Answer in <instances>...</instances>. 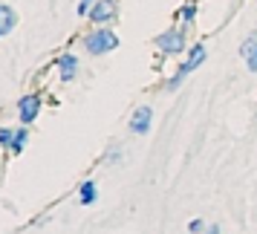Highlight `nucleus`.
<instances>
[{
	"mask_svg": "<svg viewBox=\"0 0 257 234\" xmlns=\"http://www.w3.org/2000/svg\"><path fill=\"white\" fill-rule=\"evenodd\" d=\"M116 47H118V38L113 29H95V32L84 38V49L90 55H104V52H113Z\"/></svg>",
	"mask_w": 257,
	"mask_h": 234,
	"instance_id": "nucleus-1",
	"label": "nucleus"
},
{
	"mask_svg": "<svg viewBox=\"0 0 257 234\" xmlns=\"http://www.w3.org/2000/svg\"><path fill=\"white\" fill-rule=\"evenodd\" d=\"M205 55H208V49L202 47V44H194V47H191V52H188V61L174 72V75H171V81H168V90H176V87H179V84L185 81L188 75L197 70L202 61H205Z\"/></svg>",
	"mask_w": 257,
	"mask_h": 234,
	"instance_id": "nucleus-2",
	"label": "nucleus"
},
{
	"mask_svg": "<svg viewBox=\"0 0 257 234\" xmlns=\"http://www.w3.org/2000/svg\"><path fill=\"white\" fill-rule=\"evenodd\" d=\"M41 107H44L41 95H35V93L21 95V98H18V116H21V122H24V125H32V122L41 116Z\"/></svg>",
	"mask_w": 257,
	"mask_h": 234,
	"instance_id": "nucleus-3",
	"label": "nucleus"
},
{
	"mask_svg": "<svg viewBox=\"0 0 257 234\" xmlns=\"http://www.w3.org/2000/svg\"><path fill=\"white\" fill-rule=\"evenodd\" d=\"M156 47L162 49L165 55H179L185 49V32L182 29H168L156 38Z\"/></svg>",
	"mask_w": 257,
	"mask_h": 234,
	"instance_id": "nucleus-4",
	"label": "nucleus"
},
{
	"mask_svg": "<svg viewBox=\"0 0 257 234\" xmlns=\"http://www.w3.org/2000/svg\"><path fill=\"white\" fill-rule=\"evenodd\" d=\"M113 15H116V3L113 0H95L93 9L87 12V18L93 24H107V21H113Z\"/></svg>",
	"mask_w": 257,
	"mask_h": 234,
	"instance_id": "nucleus-5",
	"label": "nucleus"
},
{
	"mask_svg": "<svg viewBox=\"0 0 257 234\" xmlns=\"http://www.w3.org/2000/svg\"><path fill=\"white\" fill-rule=\"evenodd\" d=\"M151 122H153V110L151 107H139V110L133 113V119H130V130L142 136V133L151 130Z\"/></svg>",
	"mask_w": 257,
	"mask_h": 234,
	"instance_id": "nucleus-6",
	"label": "nucleus"
},
{
	"mask_svg": "<svg viewBox=\"0 0 257 234\" xmlns=\"http://www.w3.org/2000/svg\"><path fill=\"white\" fill-rule=\"evenodd\" d=\"M240 55H243V61H245V67L251 72H257V32L254 35H248L240 44Z\"/></svg>",
	"mask_w": 257,
	"mask_h": 234,
	"instance_id": "nucleus-7",
	"label": "nucleus"
},
{
	"mask_svg": "<svg viewBox=\"0 0 257 234\" xmlns=\"http://www.w3.org/2000/svg\"><path fill=\"white\" fill-rule=\"evenodd\" d=\"M55 67H58V72H61V81L67 84V81H72L75 72H78V58H75V55H61V58L55 61Z\"/></svg>",
	"mask_w": 257,
	"mask_h": 234,
	"instance_id": "nucleus-8",
	"label": "nucleus"
},
{
	"mask_svg": "<svg viewBox=\"0 0 257 234\" xmlns=\"http://www.w3.org/2000/svg\"><path fill=\"white\" fill-rule=\"evenodd\" d=\"M0 15H3V24H0V35H9L15 29V21H18V15H15V9L9 6V3H3L0 6Z\"/></svg>",
	"mask_w": 257,
	"mask_h": 234,
	"instance_id": "nucleus-9",
	"label": "nucleus"
},
{
	"mask_svg": "<svg viewBox=\"0 0 257 234\" xmlns=\"http://www.w3.org/2000/svg\"><path fill=\"white\" fill-rule=\"evenodd\" d=\"M78 197H81L84 205H93L95 199H98V188H95L93 179H87V182H81V188H78Z\"/></svg>",
	"mask_w": 257,
	"mask_h": 234,
	"instance_id": "nucleus-10",
	"label": "nucleus"
},
{
	"mask_svg": "<svg viewBox=\"0 0 257 234\" xmlns=\"http://www.w3.org/2000/svg\"><path fill=\"white\" fill-rule=\"evenodd\" d=\"M26 139H29V128H18V130H15L12 145H9V153H24Z\"/></svg>",
	"mask_w": 257,
	"mask_h": 234,
	"instance_id": "nucleus-11",
	"label": "nucleus"
},
{
	"mask_svg": "<svg viewBox=\"0 0 257 234\" xmlns=\"http://www.w3.org/2000/svg\"><path fill=\"white\" fill-rule=\"evenodd\" d=\"M176 15L182 18V24H194V18H197V6H194V3H185Z\"/></svg>",
	"mask_w": 257,
	"mask_h": 234,
	"instance_id": "nucleus-12",
	"label": "nucleus"
},
{
	"mask_svg": "<svg viewBox=\"0 0 257 234\" xmlns=\"http://www.w3.org/2000/svg\"><path fill=\"white\" fill-rule=\"evenodd\" d=\"M12 139H15V130H12V128H3V130H0V145H3L6 151H9V145H12Z\"/></svg>",
	"mask_w": 257,
	"mask_h": 234,
	"instance_id": "nucleus-13",
	"label": "nucleus"
},
{
	"mask_svg": "<svg viewBox=\"0 0 257 234\" xmlns=\"http://www.w3.org/2000/svg\"><path fill=\"white\" fill-rule=\"evenodd\" d=\"M93 3H95V0H81V3H78V15H84V18H87V12L93 9Z\"/></svg>",
	"mask_w": 257,
	"mask_h": 234,
	"instance_id": "nucleus-14",
	"label": "nucleus"
},
{
	"mask_svg": "<svg viewBox=\"0 0 257 234\" xmlns=\"http://www.w3.org/2000/svg\"><path fill=\"white\" fill-rule=\"evenodd\" d=\"M188 231L199 234V231H202V220H191V222H188Z\"/></svg>",
	"mask_w": 257,
	"mask_h": 234,
	"instance_id": "nucleus-15",
	"label": "nucleus"
},
{
	"mask_svg": "<svg viewBox=\"0 0 257 234\" xmlns=\"http://www.w3.org/2000/svg\"><path fill=\"white\" fill-rule=\"evenodd\" d=\"M208 234H220V228H217V225H211V228H208Z\"/></svg>",
	"mask_w": 257,
	"mask_h": 234,
	"instance_id": "nucleus-16",
	"label": "nucleus"
}]
</instances>
